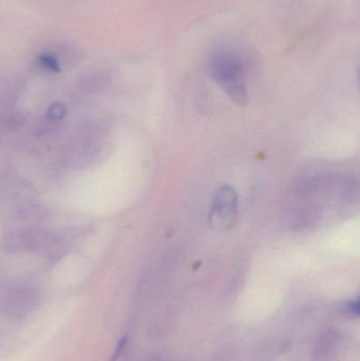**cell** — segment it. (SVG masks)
I'll return each mask as SVG.
<instances>
[{"instance_id": "1", "label": "cell", "mask_w": 360, "mask_h": 361, "mask_svg": "<svg viewBox=\"0 0 360 361\" xmlns=\"http://www.w3.org/2000/svg\"><path fill=\"white\" fill-rule=\"evenodd\" d=\"M211 78L226 95L239 106L249 102L244 67L240 57L228 48H218L209 59Z\"/></svg>"}, {"instance_id": "2", "label": "cell", "mask_w": 360, "mask_h": 361, "mask_svg": "<svg viewBox=\"0 0 360 361\" xmlns=\"http://www.w3.org/2000/svg\"><path fill=\"white\" fill-rule=\"evenodd\" d=\"M238 216V195L230 185H222L216 190L209 214V223L217 231L234 227Z\"/></svg>"}, {"instance_id": "3", "label": "cell", "mask_w": 360, "mask_h": 361, "mask_svg": "<svg viewBox=\"0 0 360 361\" xmlns=\"http://www.w3.org/2000/svg\"><path fill=\"white\" fill-rule=\"evenodd\" d=\"M56 240V235L46 231L20 229L10 231L4 238V250L11 254L27 252L32 250H42L48 252Z\"/></svg>"}, {"instance_id": "4", "label": "cell", "mask_w": 360, "mask_h": 361, "mask_svg": "<svg viewBox=\"0 0 360 361\" xmlns=\"http://www.w3.org/2000/svg\"><path fill=\"white\" fill-rule=\"evenodd\" d=\"M67 114V106L63 103H55L50 106L46 112V121L51 124L56 125Z\"/></svg>"}, {"instance_id": "5", "label": "cell", "mask_w": 360, "mask_h": 361, "mask_svg": "<svg viewBox=\"0 0 360 361\" xmlns=\"http://www.w3.org/2000/svg\"><path fill=\"white\" fill-rule=\"evenodd\" d=\"M39 65L42 69L50 72H58L59 68H61L58 59L51 54H42L39 59Z\"/></svg>"}, {"instance_id": "6", "label": "cell", "mask_w": 360, "mask_h": 361, "mask_svg": "<svg viewBox=\"0 0 360 361\" xmlns=\"http://www.w3.org/2000/svg\"><path fill=\"white\" fill-rule=\"evenodd\" d=\"M347 312L354 317H359V299L356 298L354 300H351L350 302L347 305Z\"/></svg>"}]
</instances>
